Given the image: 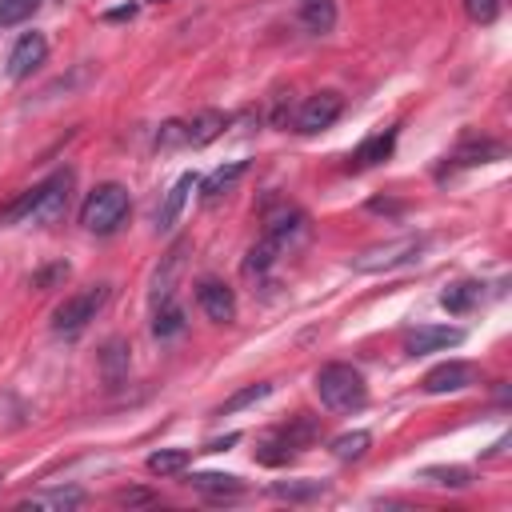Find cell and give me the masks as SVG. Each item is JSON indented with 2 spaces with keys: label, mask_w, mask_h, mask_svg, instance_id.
Wrapping results in <instances>:
<instances>
[{
  "label": "cell",
  "mask_w": 512,
  "mask_h": 512,
  "mask_svg": "<svg viewBox=\"0 0 512 512\" xmlns=\"http://www.w3.org/2000/svg\"><path fill=\"white\" fill-rule=\"evenodd\" d=\"M68 196H72V172H52L44 184H36L32 192H24L12 208L0 212V220H16L24 216L28 224H56L68 212Z\"/></svg>",
  "instance_id": "6da1fadb"
},
{
  "label": "cell",
  "mask_w": 512,
  "mask_h": 512,
  "mask_svg": "<svg viewBox=\"0 0 512 512\" xmlns=\"http://www.w3.org/2000/svg\"><path fill=\"white\" fill-rule=\"evenodd\" d=\"M316 396L332 408V412H360L368 404V384L352 364H324L316 372Z\"/></svg>",
  "instance_id": "7a4b0ae2"
},
{
  "label": "cell",
  "mask_w": 512,
  "mask_h": 512,
  "mask_svg": "<svg viewBox=\"0 0 512 512\" xmlns=\"http://www.w3.org/2000/svg\"><path fill=\"white\" fill-rule=\"evenodd\" d=\"M128 208H132V200H128L124 184H96L80 204V224L88 232H96V236H108V232H116L124 224Z\"/></svg>",
  "instance_id": "3957f363"
},
{
  "label": "cell",
  "mask_w": 512,
  "mask_h": 512,
  "mask_svg": "<svg viewBox=\"0 0 512 512\" xmlns=\"http://www.w3.org/2000/svg\"><path fill=\"white\" fill-rule=\"evenodd\" d=\"M300 232H304V212H284L280 220H272L268 232L248 248V256H244V272H248V276L268 272V268L288 252V244H292Z\"/></svg>",
  "instance_id": "277c9868"
},
{
  "label": "cell",
  "mask_w": 512,
  "mask_h": 512,
  "mask_svg": "<svg viewBox=\"0 0 512 512\" xmlns=\"http://www.w3.org/2000/svg\"><path fill=\"white\" fill-rule=\"evenodd\" d=\"M108 296H112L108 284H92V288L64 296V304H56V312H52V332L56 336H80L96 320V312L108 304Z\"/></svg>",
  "instance_id": "5b68a950"
},
{
  "label": "cell",
  "mask_w": 512,
  "mask_h": 512,
  "mask_svg": "<svg viewBox=\"0 0 512 512\" xmlns=\"http://www.w3.org/2000/svg\"><path fill=\"white\" fill-rule=\"evenodd\" d=\"M424 252V236H400V240H388V244H372L364 252H356L348 260L352 272H388V268H400L408 260H416Z\"/></svg>",
  "instance_id": "8992f818"
},
{
  "label": "cell",
  "mask_w": 512,
  "mask_h": 512,
  "mask_svg": "<svg viewBox=\"0 0 512 512\" xmlns=\"http://www.w3.org/2000/svg\"><path fill=\"white\" fill-rule=\"evenodd\" d=\"M344 112V96L324 88V92H312L300 112H296V132H324L328 124H336V116Z\"/></svg>",
  "instance_id": "52a82bcc"
},
{
  "label": "cell",
  "mask_w": 512,
  "mask_h": 512,
  "mask_svg": "<svg viewBox=\"0 0 512 512\" xmlns=\"http://www.w3.org/2000/svg\"><path fill=\"white\" fill-rule=\"evenodd\" d=\"M44 56H48L44 32H24V36L16 40V48L8 52V80H28V76L44 64Z\"/></svg>",
  "instance_id": "ba28073f"
},
{
  "label": "cell",
  "mask_w": 512,
  "mask_h": 512,
  "mask_svg": "<svg viewBox=\"0 0 512 512\" xmlns=\"http://www.w3.org/2000/svg\"><path fill=\"white\" fill-rule=\"evenodd\" d=\"M196 304L212 324H232L236 320V296L224 280H200L196 284Z\"/></svg>",
  "instance_id": "9c48e42d"
},
{
  "label": "cell",
  "mask_w": 512,
  "mask_h": 512,
  "mask_svg": "<svg viewBox=\"0 0 512 512\" xmlns=\"http://www.w3.org/2000/svg\"><path fill=\"white\" fill-rule=\"evenodd\" d=\"M460 340H464V332H460V328H448V324H420L416 332H408L404 352H408V356H428V352L456 348Z\"/></svg>",
  "instance_id": "30bf717a"
},
{
  "label": "cell",
  "mask_w": 512,
  "mask_h": 512,
  "mask_svg": "<svg viewBox=\"0 0 512 512\" xmlns=\"http://www.w3.org/2000/svg\"><path fill=\"white\" fill-rule=\"evenodd\" d=\"M468 384H472V364H464V360H444V364L428 368L424 380H420V388H424L428 396L460 392V388H468Z\"/></svg>",
  "instance_id": "8fae6325"
},
{
  "label": "cell",
  "mask_w": 512,
  "mask_h": 512,
  "mask_svg": "<svg viewBox=\"0 0 512 512\" xmlns=\"http://www.w3.org/2000/svg\"><path fill=\"white\" fill-rule=\"evenodd\" d=\"M196 184H200V176H196V172H184V176L168 188V196H164V204H160V212H156V232H168V228L180 220V208L188 204V196H192Z\"/></svg>",
  "instance_id": "7c38bea8"
},
{
  "label": "cell",
  "mask_w": 512,
  "mask_h": 512,
  "mask_svg": "<svg viewBox=\"0 0 512 512\" xmlns=\"http://www.w3.org/2000/svg\"><path fill=\"white\" fill-rule=\"evenodd\" d=\"M84 504V492L80 488H44V492H32L24 496L16 508H36V512H64V508H80Z\"/></svg>",
  "instance_id": "4fadbf2b"
},
{
  "label": "cell",
  "mask_w": 512,
  "mask_h": 512,
  "mask_svg": "<svg viewBox=\"0 0 512 512\" xmlns=\"http://www.w3.org/2000/svg\"><path fill=\"white\" fill-rule=\"evenodd\" d=\"M224 124H228V116H224V112H216V108H204V112H196V116L184 124V144H192V148H204V144H212V140L224 132Z\"/></svg>",
  "instance_id": "5bb4252c"
},
{
  "label": "cell",
  "mask_w": 512,
  "mask_h": 512,
  "mask_svg": "<svg viewBox=\"0 0 512 512\" xmlns=\"http://www.w3.org/2000/svg\"><path fill=\"white\" fill-rule=\"evenodd\" d=\"M244 172H248V160H228L224 168H216L212 176H204V180L196 184V188H200V200H204V204H216V200H220Z\"/></svg>",
  "instance_id": "9a60e30c"
},
{
  "label": "cell",
  "mask_w": 512,
  "mask_h": 512,
  "mask_svg": "<svg viewBox=\"0 0 512 512\" xmlns=\"http://www.w3.org/2000/svg\"><path fill=\"white\" fill-rule=\"evenodd\" d=\"M180 264H184V244H172V252L164 256V264L156 268V276H152V308H160V304H168L172 300V284H176V272H180Z\"/></svg>",
  "instance_id": "2e32d148"
},
{
  "label": "cell",
  "mask_w": 512,
  "mask_h": 512,
  "mask_svg": "<svg viewBox=\"0 0 512 512\" xmlns=\"http://www.w3.org/2000/svg\"><path fill=\"white\" fill-rule=\"evenodd\" d=\"M296 16H300V24L312 36H324V32L336 28V0H300L296 4Z\"/></svg>",
  "instance_id": "e0dca14e"
},
{
  "label": "cell",
  "mask_w": 512,
  "mask_h": 512,
  "mask_svg": "<svg viewBox=\"0 0 512 512\" xmlns=\"http://www.w3.org/2000/svg\"><path fill=\"white\" fill-rule=\"evenodd\" d=\"M392 148H396V128L376 132V136H368V140L352 152V164H356V168H372V164L388 160V156H392Z\"/></svg>",
  "instance_id": "ac0fdd59"
},
{
  "label": "cell",
  "mask_w": 512,
  "mask_h": 512,
  "mask_svg": "<svg viewBox=\"0 0 512 512\" xmlns=\"http://www.w3.org/2000/svg\"><path fill=\"white\" fill-rule=\"evenodd\" d=\"M188 484L196 492H204V496H236V492H244V480L232 476V472H192Z\"/></svg>",
  "instance_id": "d6986e66"
},
{
  "label": "cell",
  "mask_w": 512,
  "mask_h": 512,
  "mask_svg": "<svg viewBox=\"0 0 512 512\" xmlns=\"http://www.w3.org/2000/svg\"><path fill=\"white\" fill-rule=\"evenodd\" d=\"M480 292H484V284H476V280H456V284H448L444 292H440V304L448 308V312H468V308H476V300H480Z\"/></svg>",
  "instance_id": "ffe728a7"
},
{
  "label": "cell",
  "mask_w": 512,
  "mask_h": 512,
  "mask_svg": "<svg viewBox=\"0 0 512 512\" xmlns=\"http://www.w3.org/2000/svg\"><path fill=\"white\" fill-rule=\"evenodd\" d=\"M424 484H436V488H468L472 484V472L460 468V464H432L420 472Z\"/></svg>",
  "instance_id": "44dd1931"
},
{
  "label": "cell",
  "mask_w": 512,
  "mask_h": 512,
  "mask_svg": "<svg viewBox=\"0 0 512 512\" xmlns=\"http://www.w3.org/2000/svg\"><path fill=\"white\" fill-rule=\"evenodd\" d=\"M188 460H192L188 448H160V452L148 456V472L152 476H176V472L188 468Z\"/></svg>",
  "instance_id": "7402d4cb"
},
{
  "label": "cell",
  "mask_w": 512,
  "mask_h": 512,
  "mask_svg": "<svg viewBox=\"0 0 512 512\" xmlns=\"http://www.w3.org/2000/svg\"><path fill=\"white\" fill-rule=\"evenodd\" d=\"M500 152H504V148H500V144H492V140H472V144L456 148L452 164H460V168H468V164H488V160H496Z\"/></svg>",
  "instance_id": "603a6c76"
},
{
  "label": "cell",
  "mask_w": 512,
  "mask_h": 512,
  "mask_svg": "<svg viewBox=\"0 0 512 512\" xmlns=\"http://www.w3.org/2000/svg\"><path fill=\"white\" fill-rule=\"evenodd\" d=\"M368 444H372V436L364 428H356V432H344V436L332 440V456L336 460H360L368 452Z\"/></svg>",
  "instance_id": "cb8c5ba5"
},
{
  "label": "cell",
  "mask_w": 512,
  "mask_h": 512,
  "mask_svg": "<svg viewBox=\"0 0 512 512\" xmlns=\"http://www.w3.org/2000/svg\"><path fill=\"white\" fill-rule=\"evenodd\" d=\"M272 496H280V500H316V496H324V484L320 480H276Z\"/></svg>",
  "instance_id": "d4e9b609"
},
{
  "label": "cell",
  "mask_w": 512,
  "mask_h": 512,
  "mask_svg": "<svg viewBox=\"0 0 512 512\" xmlns=\"http://www.w3.org/2000/svg\"><path fill=\"white\" fill-rule=\"evenodd\" d=\"M256 460H260V464H272V468H276V464H288V460H292V444L284 440V432L260 440V444H256Z\"/></svg>",
  "instance_id": "484cf974"
},
{
  "label": "cell",
  "mask_w": 512,
  "mask_h": 512,
  "mask_svg": "<svg viewBox=\"0 0 512 512\" xmlns=\"http://www.w3.org/2000/svg\"><path fill=\"white\" fill-rule=\"evenodd\" d=\"M180 328H184V312H180V304H176V300L160 304V308H156V320H152V332H156V336H176Z\"/></svg>",
  "instance_id": "4316f807"
},
{
  "label": "cell",
  "mask_w": 512,
  "mask_h": 512,
  "mask_svg": "<svg viewBox=\"0 0 512 512\" xmlns=\"http://www.w3.org/2000/svg\"><path fill=\"white\" fill-rule=\"evenodd\" d=\"M124 372H128V352H124L120 340H112V344L104 348V376H108V384H120Z\"/></svg>",
  "instance_id": "83f0119b"
},
{
  "label": "cell",
  "mask_w": 512,
  "mask_h": 512,
  "mask_svg": "<svg viewBox=\"0 0 512 512\" xmlns=\"http://www.w3.org/2000/svg\"><path fill=\"white\" fill-rule=\"evenodd\" d=\"M268 392H272V384H268V380H260V384H248L244 392H236V396H228V400L220 404V416H224V412H240V408H248L252 400H264Z\"/></svg>",
  "instance_id": "f1b7e54d"
},
{
  "label": "cell",
  "mask_w": 512,
  "mask_h": 512,
  "mask_svg": "<svg viewBox=\"0 0 512 512\" xmlns=\"http://www.w3.org/2000/svg\"><path fill=\"white\" fill-rule=\"evenodd\" d=\"M40 0H0V28H12V24H24L32 12H36Z\"/></svg>",
  "instance_id": "f546056e"
},
{
  "label": "cell",
  "mask_w": 512,
  "mask_h": 512,
  "mask_svg": "<svg viewBox=\"0 0 512 512\" xmlns=\"http://www.w3.org/2000/svg\"><path fill=\"white\" fill-rule=\"evenodd\" d=\"M68 260H56V264H48V268H40V272H32V288H40V292H48V288H56V284H64L68 280Z\"/></svg>",
  "instance_id": "4dcf8cb0"
},
{
  "label": "cell",
  "mask_w": 512,
  "mask_h": 512,
  "mask_svg": "<svg viewBox=\"0 0 512 512\" xmlns=\"http://www.w3.org/2000/svg\"><path fill=\"white\" fill-rule=\"evenodd\" d=\"M464 12L472 24H492L500 16V0H464Z\"/></svg>",
  "instance_id": "1f68e13d"
},
{
  "label": "cell",
  "mask_w": 512,
  "mask_h": 512,
  "mask_svg": "<svg viewBox=\"0 0 512 512\" xmlns=\"http://www.w3.org/2000/svg\"><path fill=\"white\" fill-rule=\"evenodd\" d=\"M156 144H184V124H164L160 128V136H156Z\"/></svg>",
  "instance_id": "d6a6232c"
},
{
  "label": "cell",
  "mask_w": 512,
  "mask_h": 512,
  "mask_svg": "<svg viewBox=\"0 0 512 512\" xmlns=\"http://www.w3.org/2000/svg\"><path fill=\"white\" fill-rule=\"evenodd\" d=\"M116 500H120V504H144V500H152V496L140 492V488H124V492H116Z\"/></svg>",
  "instance_id": "836d02e7"
},
{
  "label": "cell",
  "mask_w": 512,
  "mask_h": 512,
  "mask_svg": "<svg viewBox=\"0 0 512 512\" xmlns=\"http://www.w3.org/2000/svg\"><path fill=\"white\" fill-rule=\"evenodd\" d=\"M136 16V4H124V8H112V12H104V20H132Z\"/></svg>",
  "instance_id": "e575fe53"
},
{
  "label": "cell",
  "mask_w": 512,
  "mask_h": 512,
  "mask_svg": "<svg viewBox=\"0 0 512 512\" xmlns=\"http://www.w3.org/2000/svg\"><path fill=\"white\" fill-rule=\"evenodd\" d=\"M152 4H164V0H152Z\"/></svg>",
  "instance_id": "d590c367"
}]
</instances>
